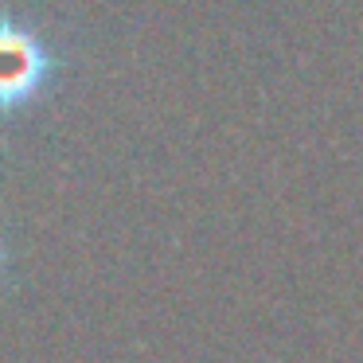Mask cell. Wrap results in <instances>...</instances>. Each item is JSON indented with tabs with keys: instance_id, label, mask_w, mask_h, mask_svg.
<instances>
[{
	"instance_id": "6da1fadb",
	"label": "cell",
	"mask_w": 363,
	"mask_h": 363,
	"mask_svg": "<svg viewBox=\"0 0 363 363\" xmlns=\"http://www.w3.org/2000/svg\"><path fill=\"white\" fill-rule=\"evenodd\" d=\"M51 55L28 28L0 16V113L32 102L51 74Z\"/></svg>"
},
{
	"instance_id": "7a4b0ae2",
	"label": "cell",
	"mask_w": 363,
	"mask_h": 363,
	"mask_svg": "<svg viewBox=\"0 0 363 363\" xmlns=\"http://www.w3.org/2000/svg\"><path fill=\"white\" fill-rule=\"evenodd\" d=\"M0 269H4V250H0Z\"/></svg>"
}]
</instances>
